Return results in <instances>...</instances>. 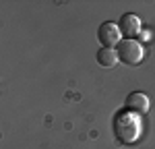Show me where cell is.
<instances>
[{
    "instance_id": "cell-4",
    "label": "cell",
    "mask_w": 155,
    "mask_h": 149,
    "mask_svg": "<svg viewBox=\"0 0 155 149\" xmlns=\"http://www.w3.org/2000/svg\"><path fill=\"white\" fill-rule=\"evenodd\" d=\"M118 27H120V33L126 35V39H134L141 33V19L137 15H132V12H126V15L120 17Z\"/></svg>"
},
{
    "instance_id": "cell-6",
    "label": "cell",
    "mask_w": 155,
    "mask_h": 149,
    "mask_svg": "<svg viewBox=\"0 0 155 149\" xmlns=\"http://www.w3.org/2000/svg\"><path fill=\"white\" fill-rule=\"evenodd\" d=\"M95 58H97V64H99V66L112 68V66L118 64V52H116L114 48H99Z\"/></svg>"
},
{
    "instance_id": "cell-1",
    "label": "cell",
    "mask_w": 155,
    "mask_h": 149,
    "mask_svg": "<svg viewBox=\"0 0 155 149\" xmlns=\"http://www.w3.org/2000/svg\"><path fill=\"white\" fill-rule=\"evenodd\" d=\"M112 131L122 145H132L139 141V137L143 133V122H141L139 114L130 110H120L116 112V116L112 120Z\"/></svg>"
},
{
    "instance_id": "cell-5",
    "label": "cell",
    "mask_w": 155,
    "mask_h": 149,
    "mask_svg": "<svg viewBox=\"0 0 155 149\" xmlns=\"http://www.w3.org/2000/svg\"><path fill=\"white\" fill-rule=\"evenodd\" d=\"M126 110L134 112V114H143L149 110V98L141 93V91H132L130 95L126 98Z\"/></svg>"
},
{
    "instance_id": "cell-3",
    "label": "cell",
    "mask_w": 155,
    "mask_h": 149,
    "mask_svg": "<svg viewBox=\"0 0 155 149\" xmlns=\"http://www.w3.org/2000/svg\"><path fill=\"white\" fill-rule=\"evenodd\" d=\"M120 27L118 23H112V21H106V23L99 25V29H97V39L101 41V48H114V46H118L120 41Z\"/></svg>"
},
{
    "instance_id": "cell-2",
    "label": "cell",
    "mask_w": 155,
    "mask_h": 149,
    "mask_svg": "<svg viewBox=\"0 0 155 149\" xmlns=\"http://www.w3.org/2000/svg\"><path fill=\"white\" fill-rule=\"evenodd\" d=\"M118 60L124 62V64H128V66H137V64H141L143 60V46L137 41V39H122L118 44Z\"/></svg>"
}]
</instances>
